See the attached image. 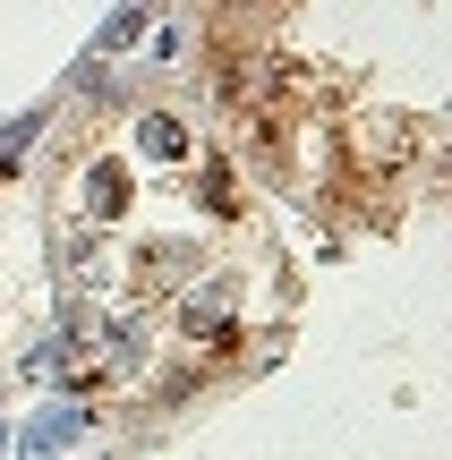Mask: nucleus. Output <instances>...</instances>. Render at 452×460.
Here are the masks:
<instances>
[{
  "mask_svg": "<svg viewBox=\"0 0 452 460\" xmlns=\"http://www.w3.org/2000/svg\"><path fill=\"white\" fill-rule=\"evenodd\" d=\"M137 146H146L154 163H180V154H188V128H180V119H163V111H154L146 128H137Z\"/></svg>",
  "mask_w": 452,
  "mask_h": 460,
  "instance_id": "1",
  "label": "nucleus"
}]
</instances>
